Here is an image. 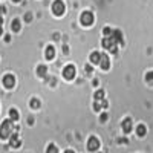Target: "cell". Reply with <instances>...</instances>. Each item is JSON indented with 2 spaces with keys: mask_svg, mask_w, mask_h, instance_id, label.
I'll return each instance as SVG.
<instances>
[{
  "mask_svg": "<svg viewBox=\"0 0 153 153\" xmlns=\"http://www.w3.org/2000/svg\"><path fill=\"white\" fill-rule=\"evenodd\" d=\"M12 129H14L12 121H11V120H5V121L2 123V126H0V138H2V139L9 138L11 133H12Z\"/></svg>",
  "mask_w": 153,
  "mask_h": 153,
  "instance_id": "obj_1",
  "label": "cell"
},
{
  "mask_svg": "<svg viewBox=\"0 0 153 153\" xmlns=\"http://www.w3.org/2000/svg\"><path fill=\"white\" fill-rule=\"evenodd\" d=\"M101 45H103V48L109 49L112 54H117L118 52V46H117V42L112 38V35H106L103 38V42H101Z\"/></svg>",
  "mask_w": 153,
  "mask_h": 153,
  "instance_id": "obj_2",
  "label": "cell"
},
{
  "mask_svg": "<svg viewBox=\"0 0 153 153\" xmlns=\"http://www.w3.org/2000/svg\"><path fill=\"white\" fill-rule=\"evenodd\" d=\"M52 12L55 16H63V12H65V3L61 0H55L52 5Z\"/></svg>",
  "mask_w": 153,
  "mask_h": 153,
  "instance_id": "obj_3",
  "label": "cell"
},
{
  "mask_svg": "<svg viewBox=\"0 0 153 153\" xmlns=\"http://www.w3.org/2000/svg\"><path fill=\"white\" fill-rule=\"evenodd\" d=\"M100 149V141H98V138H95V136H91L89 138V141H87V150L89 152H97Z\"/></svg>",
  "mask_w": 153,
  "mask_h": 153,
  "instance_id": "obj_4",
  "label": "cell"
},
{
  "mask_svg": "<svg viewBox=\"0 0 153 153\" xmlns=\"http://www.w3.org/2000/svg\"><path fill=\"white\" fill-rule=\"evenodd\" d=\"M81 23L84 25V26H89V25H92L94 23V14L92 12H89V11H86V12H83L81 14Z\"/></svg>",
  "mask_w": 153,
  "mask_h": 153,
  "instance_id": "obj_5",
  "label": "cell"
},
{
  "mask_svg": "<svg viewBox=\"0 0 153 153\" xmlns=\"http://www.w3.org/2000/svg\"><path fill=\"white\" fill-rule=\"evenodd\" d=\"M16 84V78H14V75H5L3 76V86L6 89H12Z\"/></svg>",
  "mask_w": 153,
  "mask_h": 153,
  "instance_id": "obj_6",
  "label": "cell"
},
{
  "mask_svg": "<svg viewBox=\"0 0 153 153\" xmlns=\"http://www.w3.org/2000/svg\"><path fill=\"white\" fill-rule=\"evenodd\" d=\"M63 76H65L66 80H72L74 76H75V68H74L72 65L66 66V68H65V71H63Z\"/></svg>",
  "mask_w": 153,
  "mask_h": 153,
  "instance_id": "obj_7",
  "label": "cell"
},
{
  "mask_svg": "<svg viewBox=\"0 0 153 153\" xmlns=\"http://www.w3.org/2000/svg\"><path fill=\"white\" fill-rule=\"evenodd\" d=\"M100 66L103 71H107L110 68V61H109V57L106 54H101V58H100Z\"/></svg>",
  "mask_w": 153,
  "mask_h": 153,
  "instance_id": "obj_8",
  "label": "cell"
},
{
  "mask_svg": "<svg viewBox=\"0 0 153 153\" xmlns=\"http://www.w3.org/2000/svg\"><path fill=\"white\" fill-rule=\"evenodd\" d=\"M9 138H11V139H9V146H11L12 149H17V147H20V139H19V135H17V133L11 135Z\"/></svg>",
  "mask_w": 153,
  "mask_h": 153,
  "instance_id": "obj_9",
  "label": "cell"
},
{
  "mask_svg": "<svg viewBox=\"0 0 153 153\" xmlns=\"http://www.w3.org/2000/svg\"><path fill=\"white\" fill-rule=\"evenodd\" d=\"M123 132L124 133H130L132 132V120L130 118H126L123 121Z\"/></svg>",
  "mask_w": 153,
  "mask_h": 153,
  "instance_id": "obj_10",
  "label": "cell"
},
{
  "mask_svg": "<svg viewBox=\"0 0 153 153\" xmlns=\"http://www.w3.org/2000/svg\"><path fill=\"white\" fill-rule=\"evenodd\" d=\"M110 35H112L113 40L117 42V45H118V43H123V34H121V31H117V29H115V31H112Z\"/></svg>",
  "mask_w": 153,
  "mask_h": 153,
  "instance_id": "obj_11",
  "label": "cell"
},
{
  "mask_svg": "<svg viewBox=\"0 0 153 153\" xmlns=\"http://www.w3.org/2000/svg\"><path fill=\"white\" fill-rule=\"evenodd\" d=\"M54 57H55V49L52 46H48L46 48V58L48 60H52Z\"/></svg>",
  "mask_w": 153,
  "mask_h": 153,
  "instance_id": "obj_12",
  "label": "cell"
},
{
  "mask_svg": "<svg viewBox=\"0 0 153 153\" xmlns=\"http://www.w3.org/2000/svg\"><path fill=\"white\" fill-rule=\"evenodd\" d=\"M100 58H101V54L100 52H94L91 55V61L94 63V65H100Z\"/></svg>",
  "mask_w": 153,
  "mask_h": 153,
  "instance_id": "obj_13",
  "label": "cell"
},
{
  "mask_svg": "<svg viewBox=\"0 0 153 153\" xmlns=\"http://www.w3.org/2000/svg\"><path fill=\"white\" fill-rule=\"evenodd\" d=\"M9 117H11V121H17L20 117H19V112L16 109H11L9 110Z\"/></svg>",
  "mask_w": 153,
  "mask_h": 153,
  "instance_id": "obj_14",
  "label": "cell"
},
{
  "mask_svg": "<svg viewBox=\"0 0 153 153\" xmlns=\"http://www.w3.org/2000/svg\"><path fill=\"white\" fill-rule=\"evenodd\" d=\"M146 126H143V124H139L138 126V129H136V133H138V136H144L146 135Z\"/></svg>",
  "mask_w": 153,
  "mask_h": 153,
  "instance_id": "obj_15",
  "label": "cell"
},
{
  "mask_svg": "<svg viewBox=\"0 0 153 153\" xmlns=\"http://www.w3.org/2000/svg\"><path fill=\"white\" fill-rule=\"evenodd\" d=\"M12 31H14V32H19L20 31V20H14V22H12Z\"/></svg>",
  "mask_w": 153,
  "mask_h": 153,
  "instance_id": "obj_16",
  "label": "cell"
},
{
  "mask_svg": "<svg viewBox=\"0 0 153 153\" xmlns=\"http://www.w3.org/2000/svg\"><path fill=\"white\" fill-rule=\"evenodd\" d=\"M94 98H95V101H101V100H104V92H103V91H97Z\"/></svg>",
  "mask_w": 153,
  "mask_h": 153,
  "instance_id": "obj_17",
  "label": "cell"
},
{
  "mask_svg": "<svg viewBox=\"0 0 153 153\" xmlns=\"http://www.w3.org/2000/svg\"><path fill=\"white\" fill-rule=\"evenodd\" d=\"M37 74H38V76H45V74H46V66H38V69H37Z\"/></svg>",
  "mask_w": 153,
  "mask_h": 153,
  "instance_id": "obj_18",
  "label": "cell"
},
{
  "mask_svg": "<svg viewBox=\"0 0 153 153\" xmlns=\"http://www.w3.org/2000/svg\"><path fill=\"white\" fill-rule=\"evenodd\" d=\"M46 153H58V149H57L54 144H49V146H48V150H46Z\"/></svg>",
  "mask_w": 153,
  "mask_h": 153,
  "instance_id": "obj_19",
  "label": "cell"
},
{
  "mask_svg": "<svg viewBox=\"0 0 153 153\" xmlns=\"http://www.w3.org/2000/svg\"><path fill=\"white\" fill-rule=\"evenodd\" d=\"M146 80H147V83H149V84H153V72H147Z\"/></svg>",
  "mask_w": 153,
  "mask_h": 153,
  "instance_id": "obj_20",
  "label": "cell"
},
{
  "mask_svg": "<svg viewBox=\"0 0 153 153\" xmlns=\"http://www.w3.org/2000/svg\"><path fill=\"white\" fill-rule=\"evenodd\" d=\"M31 107H34V109H38V107H40V101L34 98V100L31 101Z\"/></svg>",
  "mask_w": 153,
  "mask_h": 153,
  "instance_id": "obj_21",
  "label": "cell"
},
{
  "mask_svg": "<svg viewBox=\"0 0 153 153\" xmlns=\"http://www.w3.org/2000/svg\"><path fill=\"white\" fill-rule=\"evenodd\" d=\"M101 107H103V106H101V101H95V104H94V109H95L97 112H100V110H101Z\"/></svg>",
  "mask_w": 153,
  "mask_h": 153,
  "instance_id": "obj_22",
  "label": "cell"
},
{
  "mask_svg": "<svg viewBox=\"0 0 153 153\" xmlns=\"http://www.w3.org/2000/svg\"><path fill=\"white\" fill-rule=\"evenodd\" d=\"M112 31H113V29H110V28H104V31H103V32H104V35H110V34H112Z\"/></svg>",
  "mask_w": 153,
  "mask_h": 153,
  "instance_id": "obj_23",
  "label": "cell"
},
{
  "mask_svg": "<svg viewBox=\"0 0 153 153\" xmlns=\"http://www.w3.org/2000/svg\"><path fill=\"white\" fill-rule=\"evenodd\" d=\"M107 120V115H101V121H106Z\"/></svg>",
  "mask_w": 153,
  "mask_h": 153,
  "instance_id": "obj_24",
  "label": "cell"
},
{
  "mask_svg": "<svg viewBox=\"0 0 153 153\" xmlns=\"http://www.w3.org/2000/svg\"><path fill=\"white\" fill-rule=\"evenodd\" d=\"M0 35H2V17H0Z\"/></svg>",
  "mask_w": 153,
  "mask_h": 153,
  "instance_id": "obj_25",
  "label": "cell"
},
{
  "mask_svg": "<svg viewBox=\"0 0 153 153\" xmlns=\"http://www.w3.org/2000/svg\"><path fill=\"white\" fill-rule=\"evenodd\" d=\"M65 153H74V152H72V150H66Z\"/></svg>",
  "mask_w": 153,
  "mask_h": 153,
  "instance_id": "obj_26",
  "label": "cell"
},
{
  "mask_svg": "<svg viewBox=\"0 0 153 153\" xmlns=\"http://www.w3.org/2000/svg\"><path fill=\"white\" fill-rule=\"evenodd\" d=\"M12 2H20V0H12Z\"/></svg>",
  "mask_w": 153,
  "mask_h": 153,
  "instance_id": "obj_27",
  "label": "cell"
}]
</instances>
